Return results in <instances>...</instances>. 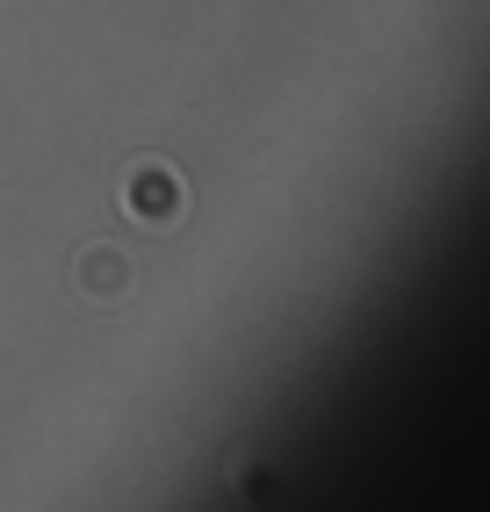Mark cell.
Masks as SVG:
<instances>
[{
    "label": "cell",
    "instance_id": "6da1fadb",
    "mask_svg": "<svg viewBox=\"0 0 490 512\" xmlns=\"http://www.w3.org/2000/svg\"><path fill=\"white\" fill-rule=\"evenodd\" d=\"M123 210H130L137 224L166 231V224H181V210H188V188H181V174H173L166 159H137L130 174H123Z\"/></svg>",
    "mask_w": 490,
    "mask_h": 512
},
{
    "label": "cell",
    "instance_id": "7a4b0ae2",
    "mask_svg": "<svg viewBox=\"0 0 490 512\" xmlns=\"http://www.w3.org/2000/svg\"><path fill=\"white\" fill-rule=\"evenodd\" d=\"M73 282H80V296H94V303H123V296L137 289V267H130V253H116V246H87V253L73 260Z\"/></svg>",
    "mask_w": 490,
    "mask_h": 512
}]
</instances>
